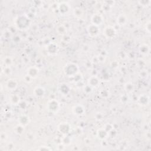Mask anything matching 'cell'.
Here are the masks:
<instances>
[{"label": "cell", "instance_id": "cell-11", "mask_svg": "<svg viewBox=\"0 0 151 151\" xmlns=\"http://www.w3.org/2000/svg\"><path fill=\"white\" fill-rule=\"evenodd\" d=\"M115 2L113 1H103L101 5V8L104 12H109L111 10L112 7L114 6Z\"/></svg>", "mask_w": 151, "mask_h": 151}, {"label": "cell", "instance_id": "cell-2", "mask_svg": "<svg viewBox=\"0 0 151 151\" xmlns=\"http://www.w3.org/2000/svg\"><path fill=\"white\" fill-rule=\"evenodd\" d=\"M64 74L70 77H73L79 73V67L74 63L70 62L67 63L64 67Z\"/></svg>", "mask_w": 151, "mask_h": 151}, {"label": "cell", "instance_id": "cell-21", "mask_svg": "<svg viewBox=\"0 0 151 151\" xmlns=\"http://www.w3.org/2000/svg\"><path fill=\"white\" fill-rule=\"evenodd\" d=\"M140 52L143 55H147L150 52V47L146 44H142L139 48Z\"/></svg>", "mask_w": 151, "mask_h": 151}, {"label": "cell", "instance_id": "cell-12", "mask_svg": "<svg viewBox=\"0 0 151 151\" xmlns=\"http://www.w3.org/2000/svg\"><path fill=\"white\" fill-rule=\"evenodd\" d=\"M116 22L117 24L120 27L124 26L128 22V19L127 16L123 14H119L117 17Z\"/></svg>", "mask_w": 151, "mask_h": 151}, {"label": "cell", "instance_id": "cell-9", "mask_svg": "<svg viewBox=\"0 0 151 151\" xmlns=\"http://www.w3.org/2000/svg\"><path fill=\"white\" fill-rule=\"evenodd\" d=\"M70 9V6L67 2H63L59 4L58 5V10L59 12L62 15L67 14L69 12Z\"/></svg>", "mask_w": 151, "mask_h": 151}, {"label": "cell", "instance_id": "cell-22", "mask_svg": "<svg viewBox=\"0 0 151 151\" xmlns=\"http://www.w3.org/2000/svg\"><path fill=\"white\" fill-rule=\"evenodd\" d=\"M34 94L35 96H37L38 97H42L45 94V90L42 87H40V86L34 88Z\"/></svg>", "mask_w": 151, "mask_h": 151}, {"label": "cell", "instance_id": "cell-15", "mask_svg": "<svg viewBox=\"0 0 151 151\" xmlns=\"http://www.w3.org/2000/svg\"><path fill=\"white\" fill-rule=\"evenodd\" d=\"M87 84L91 87H96L100 84V80L96 76H92L88 79Z\"/></svg>", "mask_w": 151, "mask_h": 151}, {"label": "cell", "instance_id": "cell-28", "mask_svg": "<svg viewBox=\"0 0 151 151\" xmlns=\"http://www.w3.org/2000/svg\"><path fill=\"white\" fill-rule=\"evenodd\" d=\"M65 89L66 90H70V88H69L68 86H67V84H62L61 86V87H60V91H61V92L62 93H63V94H67L68 93V91L65 90Z\"/></svg>", "mask_w": 151, "mask_h": 151}, {"label": "cell", "instance_id": "cell-23", "mask_svg": "<svg viewBox=\"0 0 151 151\" xmlns=\"http://www.w3.org/2000/svg\"><path fill=\"white\" fill-rule=\"evenodd\" d=\"M14 130V132L15 134H18V135H21L24 133V132L25 131V126L18 124L15 126Z\"/></svg>", "mask_w": 151, "mask_h": 151}, {"label": "cell", "instance_id": "cell-24", "mask_svg": "<svg viewBox=\"0 0 151 151\" xmlns=\"http://www.w3.org/2000/svg\"><path fill=\"white\" fill-rule=\"evenodd\" d=\"M56 31H57L58 34H59L61 36H64V35H66V34H67V29L63 25H60L58 26L56 28Z\"/></svg>", "mask_w": 151, "mask_h": 151}, {"label": "cell", "instance_id": "cell-5", "mask_svg": "<svg viewBox=\"0 0 151 151\" xmlns=\"http://www.w3.org/2000/svg\"><path fill=\"white\" fill-rule=\"evenodd\" d=\"M91 24L99 27L102 25L104 22V18L103 15L99 13L94 14L90 19Z\"/></svg>", "mask_w": 151, "mask_h": 151}, {"label": "cell", "instance_id": "cell-19", "mask_svg": "<svg viewBox=\"0 0 151 151\" xmlns=\"http://www.w3.org/2000/svg\"><path fill=\"white\" fill-rule=\"evenodd\" d=\"M9 100L10 103L14 105H18L21 102L20 97L17 94H11L9 97Z\"/></svg>", "mask_w": 151, "mask_h": 151}, {"label": "cell", "instance_id": "cell-25", "mask_svg": "<svg viewBox=\"0 0 151 151\" xmlns=\"http://www.w3.org/2000/svg\"><path fill=\"white\" fill-rule=\"evenodd\" d=\"M124 88L127 93H132L134 89V86L132 83L127 82L124 84Z\"/></svg>", "mask_w": 151, "mask_h": 151}, {"label": "cell", "instance_id": "cell-17", "mask_svg": "<svg viewBox=\"0 0 151 151\" xmlns=\"http://www.w3.org/2000/svg\"><path fill=\"white\" fill-rule=\"evenodd\" d=\"M97 136L101 140H105L109 137V132L104 129L101 128L97 131Z\"/></svg>", "mask_w": 151, "mask_h": 151}, {"label": "cell", "instance_id": "cell-16", "mask_svg": "<svg viewBox=\"0 0 151 151\" xmlns=\"http://www.w3.org/2000/svg\"><path fill=\"white\" fill-rule=\"evenodd\" d=\"M18 124L22 125L24 126H26L29 123L30 119L28 115L23 114L19 116L18 119Z\"/></svg>", "mask_w": 151, "mask_h": 151}, {"label": "cell", "instance_id": "cell-14", "mask_svg": "<svg viewBox=\"0 0 151 151\" xmlns=\"http://www.w3.org/2000/svg\"><path fill=\"white\" fill-rule=\"evenodd\" d=\"M138 104L142 106H146L149 103V97L146 94H141L137 99Z\"/></svg>", "mask_w": 151, "mask_h": 151}, {"label": "cell", "instance_id": "cell-7", "mask_svg": "<svg viewBox=\"0 0 151 151\" xmlns=\"http://www.w3.org/2000/svg\"><path fill=\"white\" fill-rule=\"evenodd\" d=\"M58 129L59 132L63 134H67L70 133L71 130V126L69 123L67 122H63L58 126Z\"/></svg>", "mask_w": 151, "mask_h": 151}, {"label": "cell", "instance_id": "cell-32", "mask_svg": "<svg viewBox=\"0 0 151 151\" xmlns=\"http://www.w3.org/2000/svg\"><path fill=\"white\" fill-rule=\"evenodd\" d=\"M120 100H121V101H122V103H126L127 101H128V100H129V98H128V97H126V99H124V95H123V96H122L121 97V98H120Z\"/></svg>", "mask_w": 151, "mask_h": 151}, {"label": "cell", "instance_id": "cell-29", "mask_svg": "<svg viewBox=\"0 0 151 151\" xmlns=\"http://www.w3.org/2000/svg\"><path fill=\"white\" fill-rule=\"evenodd\" d=\"M150 2H151L150 1H139V3L141 5L145 6H147L149 5Z\"/></svg>", "mask_w": 151, "mask_h": 151}, {"label": "cell", "instance_id": "cell-20", "mask_svg": "<svg viewBox=\"0 0 151 151\" xmlns=\"http://www.w3.org/2000/svg\"><path fill=\"white\" fill-rule=\"evenodd\" d=\"M47 51L48 54L53 55L57 52V45L56 44L52 42L48 45L47 48Z\"/></svg>", "mask_w": 151, "mask_h": 151}, {"label": "cell", "instance_id": "cell-18", "mask_svg": "<svg viewBox=\"0 0 151 151\" xmlns=\"http://www.w3.org/2000/svg\"><path fill=\"white\" fill-rule=\"evenodd\" d=\"M73 14L75 18L77 19H81L84 16V10L80 7H76L73 10Z\"/></svg>", "mask_w": 151, "mask_h": 151}, {"label": "cell", "instance_id": "cell-1", "mask_svg": "<svg viewBox=\"0 0 151 151\" xmlns=\"http://www.w3.org/2000/svg\"><path fill=\"white\" fill-rule=\"evenodd\" d=\"M14 24L18 29L24 30L29 27L30 25V20L27 15L22 14L17 16L15 18Z\"/></svg>", "mask_w": 151, "mask_h": 151}, {"label": "cell", "instance_id": "cell-3", "mask_svg": "<svg viewBox=\"0 0 151 151\" xmlns=\"http://www.w3.org/2000/svg\"><path fill=\"white\" fill-rule=\"evenodd\" d=\"M103 34L106 38L111 39L116 37L117 34V31L113 26L107 25L103 29Z\"/></svg>", "mask_w": 151, "mask_h": 151}, {"label": "cell", "instance_id": "cell-27", "mask_svg": "<svg viewBox=\"0 0 151 151\" xmlns=\"http://www.w3.org/2000/svg\"><path fill=\"white\" fill-rule=\"evenodd\" d=\"M2 63H3L4 66L11 67V65L13 63V60H12V58L11 57L8 56V57H6L5 58H4V60L2 61Z\"/></svg>", "mask_w": 151, "mask_h": 151}, {"label": "cell", "instance_id": "cell-31", "mask_svg": "<svg viewBox=\"0 0 151 151\" xmlns=\"http://www.w3.org/2000/svg\"><path fill=\"white\" fill-rule=\"evenodd\" d=\"M24 80H25V81H26V82H27V83H30V82L32 81V78L31 77H29V76H28V75L27 74V75L25 76V77H24Z\"/></svg>", "mask_w": 151, "mask_h": 151}, {"label": "cell", "instance_id": "cell-4", "mask_svg": "<svg viewBox=\"0 0 151 151\" xmlns=\"http://www.w3.org/2000/svg\"><path fill=\"white\" fill-rule=\"evenodd\" d=\"M60 104L59 102L55 99L50 100L47 104V110L53 113H57L60 110Z\"/></svg>", "mask_w": 151, "mask_h": 151}, {"label": "cell", "instance_id": "cell-6", "mask_svg": "<svg viewBox=\"0 0 151 151\" xmlns=\"http://www.w3.org/2000/svg\"><path fill=\"white\" fill-rule=\"evenodd\" d=\"M87 32L90 37H96L100 33V28L98 26L90 24L87 27Z\"/></svg>", "mask_w": 151, "mask_h": 151}, {"label": "cell", "instance_id": "cell-13", "mask_svg": "<svg viewBox=\"0 0 151 151\" xmlns=\"http://www.w3.org/2000/svg\"><path fill=\"white\" fill-rule=\"evenodd\" d=\"M72 112L77 116H81L85 113V109L81 104H76L72 107Z\"/></svg>", "mask_w": 151, "mask_h": 151}, {"label": "cell", "instance_id": "cell-30", "mask_svg": "<svg viewBox=\"0 0 151 151\" xmlns=\"http://www.w3.org/2000/svg\"><path fill=\"white\" fill-rule=\"evenodd\" d=\"M145 28H146V31L148 32V33H150V21H149L146 25H145Z\"/></svg>", "mask_w": 151, "mask_h": 151}, {"label": "cell", "instance_id": "cell-10", "mask_svg": "<svg viewBox=\"0 0 151 151\" xmlns=\"http://www.w3.org/2000/svg\"><path fill=\"white\" fill-rule=\"evenodd\" d=\"M27 73L28 76L34 79L37 77L39 73V69L36 66H31L27 69Z\"/></svg>", "mask_w": 151, "mask_h": 151}, {"label": "cell", "instance_id": "cell-33", "mask_svg": "<svg viewBox=\"0 0 151 151\" xmlns=\"http://www.w3.org/2000/svg\"><path fill=\"white\" fill-rule=\"evenodd\" d=\"M38 150H51L50 148L48 147L47 146H41V147L40 149H38Z\"/></svg>", "mask_w": 151, "mask_h": 151}, {"label": "cell", "instance_id": "cell-8", "mask_svg": "<svg viewBox=\"0 0 151 151\" xmlns=\"http://www.w3.org/2000/svg\"><path fill=\"white\" fill-rule=\"evenodd\" d=\"M5 86L7 90L9 91H14L18 87V82L14 78H10L6 81Z\"/></svg>", "mask_w": 151, "mask_h": 151}, {"label": "cell", "instance_id": "cell-26", "mask_svg": "<svg viewBox=\"0 0 151 151\" xmlns=\"http://www.w3.org/2000/svg\"><path fill=\"white\" fill-rule=\"evenodd\" d=\"M1 71L6 76H9L12 73V70L11 68V67L9 66H2Z\"/></svg>", "mask_w": 151, "mask_h": 151}]
</instances>
